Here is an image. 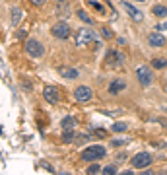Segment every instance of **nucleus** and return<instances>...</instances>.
<instances>
[{
    "instance_id": "nucleus-13",
    "label": "nucleus",
    "mask_w": 167,
    "mask_h": 175,
    "mask_svg": "<svg viewBox=\"0 0 167 175\" xmlns=\"http://www.w3.org/2000/svg\"><path fill=\"white\" fill-rule=\"evenodd\" d=\"M152 12L156 14L157 18H165L167 16V6H161V4H156L154 8H152Z\"/></svg>"
},
{
    "instance_id": "nucleus-8",
    "label": "nucleus",
    "mask_w": 167,
    "mask_h": 175,
    "mask_svg": "<svg viewBox=\"0 0 167 175\" xmlns=\"http://www.w3.org/2000/svg\"><path fill=\"white\" fill-rule=\"evenodd\" d=\"M43 97H45L49 103H59V90L55 86H45L43 88Z\"/></svg>"
},
{
    "instance_id": "nucleus-4",
    "label": "nucleus",
    "mask_w": 167,
    "mask_h": 175,
    "mask_svg": "<svg viewBox=\"0 0 167 175\" xmlns=\"http://www.w3.org/2000/svg\"><path fill=\"white\" fill-rule=\"evenodd\" d=\"M93 37H95V33H93L91 29H80V31L76 33V45L84 47V45H88V43H91Z\"/></svg>"
},
{
    "instance_id": "nucleus-6",
    "label": "nucleus",
    "mask_w": 167,
    "mask_h": 175,
    "mask_svg": "<svg viewBox=\"0 0 167 175\" xmlns=\"http://www.w3.org/2000/svg\"><path fill=\"white\" fill-rule=\"evenodd\" d=\"M25 51H27V55H31V56H43V45L37 41V39H29L25 43Z\"/></svg>"
},
{
    "instance_id": "nucleus-27",
    "label": "nucleus",
    "mask_w": 167,
    "mask_h": 175,
    "mask_svg": "<svg viewBox=\"0 0 167 175\" xmlns=\"http://www.w3.org/2000/svg\"><path fill=\"white\" fill-rule=\"evenodd\" d=\"M134 2H144V0H134Z\"/></svg>"
},
{
    "instance_id": "nucleus-3",
    "label": "nucleus",
    "mask_w": 167,
    "mask_h": 175,
    "mask_svg": "<svg viewBox=\"0 0 167 175\" xmlns=\"http://www.w3.org/2000/svg\"><path fill=\"white\" fill-rule=\"evenodd\" d=\"M152 164V156L148 152H140V154H136L132 158V167L134 169H144V167H148Z\"/></svg>"
},
{
    "instance_id": "nucleus-1",
    "label": "nucleus",
    "mask_w": 167,
    "mask_h": 175,
    "mask_svg": "<svg viewBox=\"0 0 167 175\" xmlns=\"http://www.w3.org/2000/svg\"><path fill=\"white\" fill-rule=\"evenodd\" d=\"M105 154H107V150L103 146H88L82 152V159H86V162H97V159L105 158Z\"/></svg>"
},
{
    "instance_id": "nucleus-9",
    "label": "nucleus",
    "mask_w": 167,
    "mask_h": 175,
    "mask_svg": "<svg viewBox=\"0 0 167 175\" xmlns=\"http://www.w3.org/2000/svg\"><path fill=\"white\" fill-rule=\"evenodd\" d=\"M122 6H125V10L128 12V16L132 18L134 21H142V20H144V14L138 10V8H134V6L130 4V2H122Z\"/></svg>"
},
{
    "instance_id": "nucleus-12",
    "label": "nucleus",
    "mask_w": 167,
    "mask_h": 175,
    "mask_svg": "<svg viewBox=\"0 0 167 175\" xmlns=\"http://www.w3.org/2000/svg\"><path fill=\"white\" fill-rule=\"evenodd\" d=\"M126 88V82L125 80H113L111 82V86H109V92L111 93H119V92H122Z\"/></svg>"
},
{
    "instance_id": "nucleus-7",
    "label": "nucleus",
    "mask_w": 167,
    "mask_h": 175,
    "mask_svg": "<svg viewBox=\"0 0 167 175\" xmlns=\"http://www.w3.org/2000/svg\"><path fill=\"white\" fill-rule=\"evenodd\" d=\"M136 76H138L142 86H150L152 84V72H150L148 66H138L136 68Z\"/></svg>"
},
{
    "instance_id": "nucleus-22",
    "label": "nucleus",
    "mask_w": 167,
    "mask_h": 175,
    "mask_svg": "<svg viewBox=\"0 0 167 175\" xmlns=\"http://www.w3.org/2000/svg\"><path fill=\"white\" fill-rule=\"evenodd\" d=\"M101 33H103L105 39H111L113 37V33H111V29H109V27H103V29H101Z\"/></svg>"
},
{
    "instance_id": "nucleus-17",
    "label": "nucleus",
    "mask_w": 167,
    "mask_h": 175,
    "mask_svg": "<svg viewBox=\"0 0 167 175\" xmlns=\"http://www.w3.org/2000/svg\"><path fill=\"white\" fill-rule=\"evenodd\" d=\"M62 128L64 130H72L74 128V119H72V117H64L62 119Z\"/></svg>"
},
{
    "instance_id": "nucleus-16",
    "label": "nucleus",
    "mask_w": 167,
    "mask_h": 175,
    "mask_svg": "<svg viewBox=\"0 0 167 175\" xmlns=\"http://www.w3.org/2000/svg\"><path fill=\"white\" fill-rule=\"evenodd\" d=\"M152 66L157 68V70H161V68L167 66V61H165V58H154V61H152Z\"/></svg>"
},
{
    "instance_id": "nucleus-14",
    "label": "nucleus",
    "mask_w": 167,
    "mask_h": 175,
    "mask_svg": "<svg viewBox=\"0 0 167 175\" xmlns=\"http://www.w3.org/2000/svg\"><path fill=\"white\" fill-rule=\"evenodd\" d=\"M109 64H117V66H119V64L122 62V56L117 53V51H113V53L111 55H109V61H107Z\"/></svg>"
},
{
    "instance_id": "nucleus-24",
    "label": "nucleus",
    "mask_w": 167,
    "mask_h": 175,
    "mask_svg": "<svg viewBox=\"0 0 167 175\" xmlns=\"http://www.w3.org/2000/svg\"><path fill=\"white\" fill-rule=\"evenodd\" d=\"M99 169H101V167H99V165H97V164H93V165H91V167H90V169H88V173H97V171H99Z\"/></svg>"
},
{
    "instance_id": "nucleus-2",
    "label": "nucleus",
    "mask_w": 167,
    "mask_h": 175,
    "mask_svg": "<svg viewBox=\"0 0 167 175\" xmlns=\"http://www.w3.org/2000/svg\"><path fill=\"white\" fill-rule=\"evenodd\" d=\"M51 33H53L56 39H66V37H70V25L66 24V21H59V24L53 25Z\"/></svg>"
},
{
    "instance_id": "nucleus-5",
    "label": "nucleus",
    "mask_w": 167,
    "mask_h": 175,
    "mask_svg": "<svg viewBox=\"0 0 167 175\" xmlns=\"http://www.w3.org/2000/svg\"><path fill=\"white\" fill-rule=\"evenodd\" d=\"M91 96H93V92H91V88H88V86H78L76 92H74V97H76V101H80V103L90 101Z\"/></svg>"
},
{
    "instance_id": "nucleus-25",
    "label": "nucleus",
    "mask_w": 167,
    "mask_h": 175,
    "mask_svg": "<svg viewBox=\"0 0 167 175\" xmlns=\"http://www.w3.org/2000/svg\"><path fill=\"white\" fill-rule=\"evenodd\" d=\"M157 29H163V31H167V20L163 21V24H159V25H157Z\"/></svg>"
},
{
    "instance_id": "nucleus-23",
    "label": "nucleus",
    "mask_w": 167,
    "mask_h": 175,
    "mask_svg": "<svg viewBox=\"0 0 167 175\" xmlns=\"http://www.w3.org/2000/svg\"><path fill=\"white\" fill-rule=\"evenodd\" d=\"M64 142H70V140H74V134H72V130H70V132H68V130H66V132H64Z\"/></svg>"
},
{
    "instance_id": "nucleus-28",
    "label": "nucleus",
    "mask_w": 167,
    "mask_h": 175,
    "mask_svg": "<svg viewBox=\"0 0 167 175\" xmlns=\"http://www.w3.org/2000/svg\"><path fill=\"white\" fill-rule=\"evenodd\" d=\"M55 2H64V0H55Z\"/></svg>"
},
{
    "instance_id": "nucleus-10",
    "label": "nucleus",
    "mask_w": 167,
    "mask_h": 175,
    "mask_svg": "<svg viewBox=\"0 0 167 175\" xmlns=\"http://www.w3.org/2000/svg\"><path fill=\"white\" fill-rule=\"evenodd\" d=\"M148 43H150L152 47H163V45H165L163 33H150V35H148Z\"/></svg>"
},
{
    "instance_id": "nucleus-19",
    "label": "nucleus",
    "mask_w": 167,
    "mask_h": 175,
    "mask_svg": "<svg viewBox=\"0 0 167 175\" xmlns=\"http://www.w3.org/2000/svg\"><path fill=\"white\" fill-rule=\"evenodd\" d=\"M76 14H78V18L82 20V21H86V24H91V18H90V16H88V14H86L84 10H78Z\"/></svg>"
},
{
    "instance_id": "nucleus-11",
    "label": "nucleus",
    "mask_w": 167,
    "mask_h": 175,
    "mask_svg": "<svg viewBox=\"0 0 167 175\" xmlns=\"http://www.w3.org/2000/svg\"><path fill=\"white\" fill-rule=\"evenodd\" d=\"M59 72H60V76L66 78V80H74V78H78V70L72 68V66H60Z\"/></svg>"
},
{
    "instance_id": "nucleus-15",
    "label": "nucleus",
    "mask_w": 167,
    "mask_h": 175,
    "mask_svg": "<svg viewBox=\"0 0 167 175\" xmlns=\"http://www.w3.org/2000/svg\"><path fill=\"white\" fill-rule=\"evenodd\" d=\"M21 16H24V12H21L20 8H12V24H14V25H18V24H20Z\"/></svg>"
},
{
    "instance_id": "nucleus-21",
    "label": "nucleus",
    "mask_w": 167,
    "mask_h": 175,
    "mask_svg": "<svg viewBox=\"0 0 167 175\" xmlns=\"http://www.w3.org/2000/svg\"><path fill=\"white\" fill-rule=\"evenodd\" d=\"M88 2H90V4H91V6H93V8H95L97 12H101V14H103V12H105V8H103V6H101V4H97V2H95V0H88Z\"/></svg>"
},
{
    "instance_id": "nucleus-20",
    "label": "nucleus",
    "mask_w": 167,
    "mask_h": 175,
    "mask_svg": "<svg viewBox=\"0 0 167 175\" xmlns=\"http://www.w3.org/2000/svg\"><path fill=\"white\" fill-rule=\"evenodd\" d=\"M101 173H105V175H113V173H117V165H107L101 169Z\"/></svg>"
},
{
    "instance_id": "nucleus-26",
    "label": "nucleus",
    "mask_w": 167,
    "mask_h": 175,
    "mask_svg": "<svg viewBox=\"0 0 167 175\" xmlns=\"http://www.w3.org/2000/svg\"><path fill=\"white\" fill-rule=\"evenodd\" d=\"M31 2H33L35 6H41V4H45V0H31Z\"/></svg>"
},
{
    "instance_id": "nucleus-18",
    "label": "nucleus",
    "mask_w": 167,
    "mask_h": 175,
    "mask_svg": "<svg viewBox=\"0 0 167 175\" xmlns=\"http://www.w3.org/2000/svg\"><path fill=\"white\" fill-rule=\"evenodd\" d=\"M111 128L115 130V132H125V130H126L128 127H126V123H115V125H113Z\"/></svg>"
}]
</instances>
